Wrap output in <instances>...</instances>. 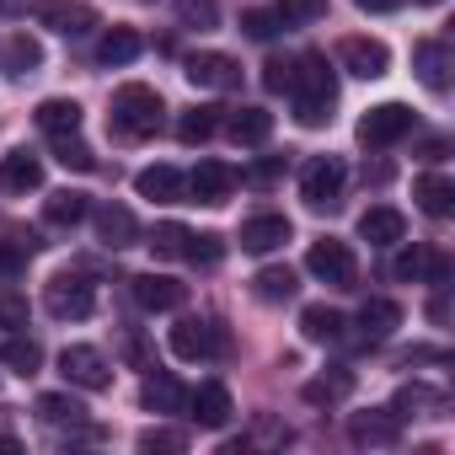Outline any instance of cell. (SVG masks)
I'll return each mask as SVG.
<instances>
[{
  "label": "cell",
  "mask_w": 455,
  "mask_h": 455,
  "mask_svg": "<svg viewBox=\"0 0 455 455\" xmlns=\"http://www.w3.org/2000/svg\"><path fill=\"white\" fill-rule=\"evenodd\" d=\"M290 76H295V60H268L263 65V86L268 92H290Z\"/></svg>",
  "instance_id": "f6af8a7d"
},
{
  "label": "cell",
  "mask_w": 455,
  "mask_h": 455,
  "mask_svg": "<svg viewBox=\"0 0 455 455\" xmlns=\"http://www.w3.org/2000/svg\"><path fill=\"white\" fill-rule=\"evenodd\" d=\"M300 332H306V343H338L343 338V316L332 306H306L300 311Z\"/></svg>",
  "instance_id": "f546056e"
},
{
  "label": "cell",
  "mask_w": 455,
  "mask_h": 455,
  "mask_svg": "<svg viewBox=\"0 0 455 455\" xmlns=\"http://www.w3.org/2000/svg\"><path fill=\"white\" fill-rule=\"evenodd\" d=\"M134 188H140V198H150V204H182V198H188V177H182L177 166H145V172L134 177Z\"/></svg>",
  "instance_id": "d6986e66"
},
{
  "label": "cell",
  "mask_w": 455,
  "mask_h": 455,
  "mask_svg": "<svg viewBox=\"0 0 455 455\" xmlns=\"http://www.w3.org/2000/svg\"><path fill=\"white\" fill-rule=\"evenodd\" d=\"M60 375H65L70 386H81V391H108V386H113V370H108V359H102L92 343H70V348L60 354Z\"/></svg>",
  "instance_id": "9c48e42d"
},
{
  "label": "cell",
  "mask_w": 455,
  "mask_h": 455,
  "mask_svg": "<svg viewBox=\"0 0 455 455\" xmlns=\"http://www.w3.org/2000/svg\"><path fill=\"white\" fill-rule=\"evenodd\" d=\"M338 65H343L348 76H359V81H380L386 65H391V49H386L380 38H343V44H338Z\"/></svg>",
  "instance_id": "30bf717a"
},
{
  "label": "cell",
  "mask_w": 455,
  "mask_h": 455,
  "mask_svg": "<svg viewBox=\"0 0 455 455\" xmlns=\"http://www.w3.org/2000/svg\"><path fill=\"white\" fill-rule=\"evenodd\" d=\"M38 418L44 423H54V428H86V407L76 402V396H65V391H44L38 396Z\"/></svg>",
  "instance_id": "4316f807"
},
{
  "label": "cell",
  "mask_w": 455,
  "mask_h": 455,
  "mask_svg": "<svg viewBox=\"0 0 455 455\" xmlns=\"http://www.w3.org/2000/svg\"><path fill=\"white\" fill-rule=\"evenodd\" d=\"M300 284H295V268H263L258 279H252V295L258 300H268V306H279V300H290Z\"/></svg>",
  "instance_id": "d6a6232c"
},
{
  "label": "cell",
  "mask_w": 455,
  "mask_h": 455,
  "mask_svg": "<svg viewBox=\"0 0 455 455\" xmlns=\"http://www.w3.org/2000/svg\"><path fill=\"white\" fill-rule=\"evenodd\" d=\"M444 316H450V306H444V295H434L428 300V322H444Z\"/></svg>",
  "instance_id": "c3c4849f"
},
{
  "label": "cell",
  "mask_w": 455,
  "mask_h": 455,
  "mask_svg": "<svg viewBox=\"0 0 455 455\" xmlns=\"http://www.w3.org/2000/svg\"><path fill=\"white\" fill-rule=\"evenodd\" d=\"M354 6H359V12H391L396 0H354Z\"/></svg>",
  "instance_id": "681fc988"
},
{
  "label": "cell",
  "mask_w": 455,
  "mask_h": 455,
  "mask_svg": "<svg viewBox=\"0 0 455 455\" xmlns=\"http://www.w3.org/2000/svg\"><path fill=\"white\" fill-rule=\"evenodd\" d=\"M140 33L134 28H113V33H102V44H97V60L102 65H129V60H140Z\"/></svg>",
  "instance_id": "4dcf8cb0"
},
{
  "label": "cell",
  "mask_w": 455,
  "mask_h": 455,
  "mask_svg": "<svg viewBox=\"0 0 455 455\" xmlns=\"http://www.w3.org/2000/svg\"><path fill=\"white\" fill-rule=\"evenodd\" d=\"M28 247H33V236H28V242H17V247H0V274H12V268L28 258Z\"/></svg>",
  "instance_id": "bcb514c9"
},
{
  "label": "cell",
  "mask_w": 455,
  "mask_h": 455,
  "mask_svg": "<svg viewBox=\"0 0 455 455\" xmlns=\"http://www.w3.org/2000/svg\"><path fill=\"white\" fill-rule=\"evenodd\" d=\"M38 129L54 140V134H81V102H70V97H49V102H38Z\"/></svg>",
  "instance_id": "cb8c5ba5"
},
{
  "label": "cell",
  "mask_w": 455,
  "mask_h": 455,
  "mask_svg": "<svg viewBox=\"0 0 455 455\" xmlns=\"http://www.w3.org/2000/svg\"><path fill=\"white\" fill-rule=\"evenodd\" d=\"M231 188H236V172L225 166V161H198V172L188 177V193L198 204H225V198H231Z\"/></svg>",
  "instance_id": "ac0fdd59"
},
{
  "label": "cell",
  "mask_w": 455,
  "mask_h": 455,
  "mask_svg": "<svg viewBox=\"0 0 455 455\" xmlns=\"http://www.w3.org/2000/svg\"><path fill=\"white\" fill-rule=\"evenodd\" d=\"M140 407H145V412H182V407H188V391H182V380H177V375L150 370V375H145V386H140Z\"/></svg>",
  "instance_id": "ffe728a7"
},
{
  "label": "cell",
  "mask_w": 455,
  "mask_h": 455,
  "mask_svg": "<svg viewBox=\"0 0 455 455\" xmlns=\"http://www.w3.org/2000/svg\"><path fill=\"white\" fill-rule=\"evenodd\" d=\"M343 182H348L343 156H316V161H306V172H300V198H306L311 209H338Z\"/></svg>",
  "instance_id": "277c9868"
},
{
  "label": "cell",
  "mask_w": 455,
  "mask_h": 455,
  "mask_svg": "<svg viewBox=\"0 0 455 455\" xmlns=\"http://www.w3.org/2000/svg\"><path fill=\"white\" fill-rule=\"evenodd\" d=\"M38 188H44V161L33 150L0 156V193H38Z\"/></svg>",
  "instance_id": "9a60e30c"
},
{
  "label": "cell",
  "mask_w": 455,
  "mask_h": 455,
  "mask_svg": "<svg viewBox=\"0 0 455 455\" xmlns=\"http://www.w3.org/2000/svg\"><path fill=\"white\" fill-rule=\"evenodd\" d=\"M412 198H418V209H423V214L444 220V214L455 209V182H450V177H439V172H423V177L412 182Z\"/></svg>",
  "instance_id": "603a6c76"
},
{
  "label": "cell",
  "mask_w": 455,
  "mask_h": 455,
  "mask_svg": "<svg viewBox=\"0 0 455 455\" xmlns=\"http://www.w3.org/2000/svg\"><path fill=\"white\" fill-rule=\"evenodd\" d=\"M172 354L188 359V364L220 359V354H225V332H220L214 322H204V316H182V322L172 327Z\"/></svg>",
  "instance_id": "ba28073f"
},
{
  "label": "cell",
  "mask_w": 455,
  "mask_h": 455,
  "mask_svg": "<svg viewBox=\"0 0 455 455\" xmlns=\"http://www.w3.org/2000/svg\"><path fill=\"white\" fill-rule=\"evenodd\" d=\"M290 97H295V124L300 129L332 124V108H338V76H332V65L322 54H300L295 76H290Z\"/></svg>",
  "instance_id": "6da1fadb"
},
{
  "label": "cell",
  "mask_w": 455,
  "mask_h": 455,
  "mask_svg": "<svg viewBox=\"0 0 455 455\" xmlns=\"http://www.w3.org/2000/svg\"><path fill=\"white\" fill-rule=\"evenodd\" d=\"M182 76L198 86V92H236L242 86V65L231 54H220V49H198L182 60Z\"/></svg>",
  "instance_id": "8992f818"
},
{
  "label": "cell",
  "mask_w": 455,
  "mask_h": 455,
  "mask_svg": "<svg viewBox=\"0 0 455 455\" xmlns=\"http://www.w3.org/2000/svg\"><path fill=\"white\" fill-rule=\"evenodd\" d=\"M279 172H284V161H263V166H252L247 177H252V182H274Z\"/></svg>",
  "instance_id": "7dc6e473"
},
{
  "label": "cell",
  "mask_w": 455,
  "mask_h": 455,
  "mask_svg": "<svg viewBox=\"0 0 455 455\" xmlns=\"http://www.w3.org/2000/svg\"><path fill=\"white\" fill-rule=\"evenodd\" d=\"M44 306H49V316H60V322H86V316L97 311V284H92L86 274L65 268V274H54V279L44 284Z\"/></svg>",
  "instance_id": "3957f363"
},
{
  "label": "cell",
  "mask_w": 455,
  "mask_h": 455,
  "mask_svg": "<svg viewBox=\"0 0 455 455\" xmlns=\"http://www.w3.org/2000/svg\"><path fill=\"white\" fill-rule=\"evenodd\" d=\"M140 450H188V434L182 428H145Z\"/></svg>",
  "instance_id": "60d3db41"
},
{
  "label": "cell",
  "mask_w": 455,
  "mask_h": 455,
  "mask_svg": "<svg viewBox=\"0 0 455 455\" xmlns=\"http://www.w3.org/2000/svg\"><path fill=\"white\" fill-rule=\"evenodd\" d=\"M412 70H418V81H423L434 97H444V92H450V44H439V38L412 44Z\"/></svg>",
  "instance_id": "4fadbf2b"
},
{
  "label": "cell",
  "mask_w": 455,
  "mask_h": 455,
  "mask_svg": "<svg viewBox=\"0 0 455 455\" xmlns=\"http://www.w3.org/2000/svg\"><path fill=\"white\" fill-rule=\"evenodd\" d=\"M242 28H247L252 38H274V33H279V12H263V6H258V12L242 17Z\"/></svg>",
  "instance_id": "ee69618b"
},
{
  "label": "cell",
  "mask_w": 455,
  "mask_h": 455,
  "mask_svg": "<svg viewBox=\"0 0 455 455\" xmlns=\"http://www.w3.org/2000/svg\"><path fill=\"white\" fill-rule=\"evenodd\" d=\"M97 236H102V247H134V236H140V220L124 209V204H102L97 209Z\"/></svg>",
  "instance_id": "7402d4cb"
},
{
  "label": "cell",
  "mask_w": 455,
  "mask_h": 455,
  "mask_svg": "<svg viewBox=\"0 0 455 455\" xmlns=\"http://www.w3.org/2000/svg\"><path fill=\"white\" fill-rule=\"evenodd\" d=\"M129 284H134L140 311H182V306H188V284H177V279H166V274H140V279H129Z\"/></svg>",
  "instance_id": "5bb4252c"
},
{
  "label": "cell",
  "mask_w": 455,
  "mask_h": 455,
  "mask_svg": "<svg viewBox=\"0 0 455 455\" xmlns=\"http://www.w3.org/2000/svg\"><path fill=\"white\" fill-rule=\"evenodd\" d=\"M54 161H60V166H70V172H92V166H97L92 145H86V140H76V134H54Z\"/></svg>",
  "instance_id": "74e56055"
},
{
  "label": "cell",
  "mask_w": 455,
  "mask_h": 455,
  "mask_svg": "<svg viewBox=\"0 0 455 455\" xmlns=\"http://www.w3.org/2000/svg\"><path fill=\"white\" fill-rule=\"evenodd\" d=\"M359 236H364L370 247H396V242L407 236V220H402V209H391V204H370V209L359 214Z\"/></svg>",
  "instance_id": "2e32d148"
},
{
  "label": "cell",
  "mask_w": 455,
  "mask_h": 455,
  "mask_svg": "<svg viewBox=\"0 0 455 455\" xmlns=\"http://www.w3.org/2000/svg\"><path fill=\"white\" fill-rule=\"evenodd\" d=\"M188 225H177V220H166V225H156V236H150V252L156 258H188Z\"/></svg>",
  "instance_id": "8d00e7d4"
},
{
  "label": "cell",
  "mask_w": 455,
  "mask_h": 455,
  "mask_svg": "<svg viewBox=\"0 0 455 455\" xmlns=\"http://www.w3.org/2000/svg\"><path fill=\"white\" fill-rule=\"evenodd\" d=\"M407 134H412V108L407 102H380L359 118V145H370V150H386Z\"/></svg>",
  "instance_id": "52a82bcc"
},
{
  "label": "cell",
  "mask_w": 455,
  "mask_h": 455,
  "mask_svg": "<svg viewBox=\"0 0 455 455\" xmlns=\"http://www.w3.org/2000/svg\"><path fill=\"white\" fill-rule=\"evenodd\" d=\"M214 113H220V108H188V113L177 118V140H182V145H204V140H214V129H220Z\"/></svg>",
  "instance_id": "1f68e13d"
},
{
  "label": "cell",
  "mask_w": 455,
  "mask_h": 455,
  "mask_svg": "<svg viewBox=\"0 0 455 455\" xmlns=\"http://www.w3.org/2000/svg\"><path fill=\"white\" fill-rule=\"evenodd\" d=\"M306 268H311L322 284H332V290H354V279H359V258H354V247H348V242H338V236L311 242Z\"/></svg>",
  "instance_id": "5b68a950"
},
{
  "label": "cell",
  "mask_w": 455,
  "mask_h": 455,
  "mask_svg": "<svg viewBox=\"0 0 455 455\" xmlns=\"http://www.w3.org/2000/svg\"><path fill=\"white\" fill-rule=\"evenodd\" d=\"M0 327H28V300L0 290Z\"/></svg>",
  "instance_id": "7bdbcfd3"
},
{
  "label": "cell",
  "mask_w": 455,
  "mask_h": 455,
  "mask_svg": "<svg viewBox=\"0 0 455 455\" xmlns=\"http://www.w3.org/2000/svg\"><path fill=\"white\" fill-rule=\"evenodd\" d=\"M188 258L209 268V263H220V258H225V242H220V236H188Z\"/></svg>",
  "instance_id": "b9f144b4"
},
{
  "label": "cell",
  "mask_w": 455,
  "mask_h": 455,
  "mask_svg": "<svg viewBox=\"0 0 455 455\" xmlns=\"http://www.w3.org/2000/svg\"><path fill=\"white\" fill-rule=\"evenodd\" d=\"M0 359H6V370H17V375H38V370H44V348H38L33 338H6Z\"/></svg>",
  "instance_id": "836d02e7"
},
{
  "label": "cell",
  "mask_w": 455,
  "mask_h": 455,
  "mask_svg": "<svg viewBox=\"0 0 455 455\" xmlns=\"http://www.w3.org/2000/svg\"><path fill=\"white\" fill-rule=\"evenodd\" d=\"M290 242V220L284 214H258V220H247L242 225V252H279Z\"/></svg>",
  "instance_id": "44dd1931"
},
{
  "label": "cell",
  "mask_w": 455,
  "mask_h": 455,
  "mask_svg": "<svg viewBox=\"0 0 455 455\" xmlns=\"http://www.w3.org/2000/svg\"><path fill=\"white\" fill-rule=\"evenodd\" d=\"M274 134V113H263V108H236L231 113V140L236 145H263Z\"/></svg>",
  "instance_id": "83f0119b"
},
{
  "label": "cell",
  "mask_w": 455,
  "mask_h": 455,
  "mask_svg": "<svg viewBox=\"0 0 455 455\" xmlns=\"http://www.w3.org/2000/svg\"><path fill=\"white\" fill-rule=\"evenodd\" d=\"M188 407H193V418H198L204 428H225V423H231V412H236L231 391H225L220 380H204L198 391H188Z\"/></svg>",
  "instance_id": "e0dca14e"
},
{
  "label": "cell",
  "mask_w": 455,
  "mask_h": 455,
  "mask_svg": "<svg viewBox=\"0 0 455 455\" xmlns=\"http://www.w3.org/2000/svg\"><path fill=\"white\" fill-rule=\"evenodd\" d=\"M418 6H439V0H418Z\"/></svg>",
  "instance_id": "f907efd6"
},
{
  "label": "cell",
  "mask_w": 455,
  "mask_h": 455,
  "mask_svg": "<svg viewBox=\"0 0 455 455\" xmlns=\"http://www.w3.org/2000/svg\"><path fill=\"white\" fill-rule=\"evenodd\" d=\"M444 407V396L439 391H428V386H402L396 391V402H391V412L396 418H418V412H439Z\"/></svg>",
  "instance_id": "e575fe53"
},
{
  "label": "cell",
  "mask_w": 455,
  "mask_h": 455,
  "mask_svg": "<svg viewBox=\"0 0 455 455\" xmlns=\"http://www.w3.org/2000/svg\"><path fill=\"white\" fill-rule=\"evenodd\" d=\"M86 209H92V204H86V193H76V188H60V193L44 198V220H49V225H81Z\"/></svg>",
  "instance_id": "f1b7e54d"
},
{
  "label": "cell",
  "mask_w": 455,
  "mask_h": 455,
  "mask_svg": "<svg viewBox=\"0 0 455 455\" xmlns=\"http://www.w3.org/2000/svg\"><path fill=\"white\" fill-rule=\"evenodd\" d=\"M348 439L359 450H391L402 439V418L396 412H348Z\"/></svg>",
  "instance_id": "8fae6325"
},
{
  "label": "cell",
  "mask_w": 455,
  "mask_h": 455,
  "mask_svg": "<svg viewBox=\"0 0 455 455\" xmlns=\"http://www.w3.org/2000/svg\"><path fill=\"white\" fill-rule=\"evenodd\" d=\"M6 65H12L17 76H33V70L44 65V44L28 38V33H12V44H6Z\"/></svg>",
  "instance_id": "d590c367"
},
{
  "label": "cell",
  "mask_w": 455,
  "mask_h": 455,
  "mask_svg": "<svg viewBox=\"0 0 455 455\" xmlns=\"http://www.w3.org/2000/svg\"><path fill=\"white\" fill-rule=\"evenodd\" d=\"M396 327H402V306L396 300H364V311H359V338L364 343H380Z\"/></svg>",
  "instance_id": "d4e9b609"
},
{
  "label": "cell",
  "mask_w": 455,
  "mask_h": 455,
  "mask_svg": "<svg viewBox=\"0 0 455 455\" xmlns=\"http://www.w3.org/2000/svg\"><path fill=\"white\" fill-rule=\"evenodd\" d=\"M38 22L54 28V33H65V38H81V33L97 28V12L86 6V0H44V6H38Z\"/></svg>",
  "instance_id": "7c38bea8"
},
{
  "label": "cell",
  "mask_w": 455,
  "mask_h": 455,
  "mask_svg": "<svg viewBox=\"0 0 455 455\" xmlns=\"http://www.w3.org/2000/svg\"><path fill=\"white\" fill-rule=\"evenodd\" d=\"M177 17H182L188 28H198V33H204V28H214V22H220V6H214V0H177Z\"/></svg>",
  "instance_id": "ab89813d"
},
{
  "label": "cell",
  "mask_w": 455,
  "mask_h": 455,
  "mask_svg": "<svg viewBox=\"0 0 455 455\" xmlns=\"http://www.w3.org/2000/svg\"><path fill=\"white\" fill-rule=\"evenodd\" d=\"M279 22L290 28V22H316V17H327V0H279Z\"/></svg>",
  "instance_id": "f35d334b"
},
{
  "label": "cell",
  "mask_w": 455,
  "mask_h": 455,
  "mask_svg": "<svg viewBox=\"0 0 455 455\" xmlns=\"http://www.w3.org/2000/svg\"><path fill=\"white\" fill-rule=\"evenodd\" d=\"M300 396H306L311 407H338V402H348V396H354V375H348V370L316 375V380H306V386H300Z\"/></svg>",
  "instance_id": "484cf974"
},
{
  "label": "cell",
  "mask_w": 455,
  "mask_h": 455,
  "mask_svg": "<svg viewBox=\"0 0 455 455\" xmlns=\"http://www.w3.org/2000/svg\"><path fill=\"white\" fill-rule=\"evenodd\" d=\"M161 113H166V102H161L156 86L129 81V86L113 92V129H118L124 140H150V134L161 129Z\"/></svg>",
  "instance_id": "7a4b0ae2"
}]
</instances>
